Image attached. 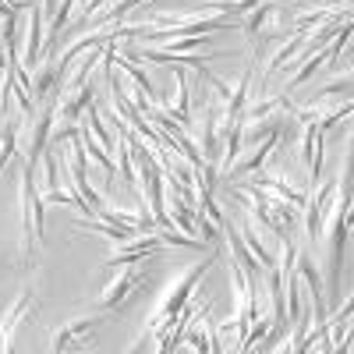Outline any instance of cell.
Returning <instances> with one entry per match:
<instances>
[{
    "label": "cell",
    "instance_id": "cell-23",
    "mask_svg": "<svg viewBox=\"0 0 354 354\" xmlns=\"http://www.w3.org/2000/svg\"><path fill=\"white\" fill-rule=\"evenodd\" d=\"M337 93H344V96L351 100V75H344L340 82H333V85H326V88H319V93L312 96V103H319V100H326V96H337Z\"/></svg>",
    "mask_w": 354,
    "mask_h": 354
},
{
    "label": "cell",
    "instance_id": "cell-8",
    "mask_svg": "<svg viewBox=\"0 0 354 354\" xmlns=\"http://www.w3.org/2000/svg\"><path fill=\"white\" fill-rule=\"evenodd\" d=\"M43 0H32L28 4V43H25V64L28 71H36L39 68V53H43Z\"/></svg>",
    "mask_w": 354,
    "mask_h": 354
},
{
    "label": "cell",
    "instance_id": "cell-9",
    "mask_svg": "<svg viewBox=\"0 0 354 354\" xmlns=\"http://www.w3.org/2000/svg\"><path fill=\"white\" fill-rule=\"evenodd\" d=\"M28 308H32V287H25L21 294H18V301L0 315V354L4 351H11V337H15V330H18V322L28 315Z\"/></svg>",
    "mask_w": 354,
    "mask_h": 354
},
{
    "label": "cell",
    "instance_id": "cell-19",
    "mask_svg": "<svg viewBox=\"0 0 354 354\" xmlns=\"http://www.w3.org/2000/svg\"><path fill=\"white\" fill-rule=\"evenodd\" d=\"M32 85H36V96L43 100V96H50L53 93V85H61V75H57V64H43V68H36V78H32Z\"/></svg>",
    "mask_w": 354,
    "mask_h": 354
},
{
    "label": "cell",
    "instance_id": "cell-11",
    "mask_svg": "<svg viewBox=\"0 0 354 354\" xmlns=\"http://www.w3.org/2000/svg\"><path fill=\"white\" fill-rule=\"evenodd\" d=\"M138 283H145V277H142V270H135V266H128V270L121 273V277H117L110 287H106V294H103V298H100V308L103 312H110V308H121L124 305V298H128V294L138 287Z\"/></svg>",
    "mask_w": 354,
    "mask_h": 354
},
{
    "label": "cell",
    "instance_id": "cell-25",
    "mask_svg": "<svg viewBox=\"0 0 354 354\" xmlns=\"http://www.w3.org/2000/svg\"><path fill=\"white\" fill-rule=\"evenodd\" d=\"M103 4H106V0H88V4H85V11L75 18V25H78V28H85V25H88V18H96V11H100Z\"/></svg>",
    "mask_w": 354,
    "mask_h": 354
},
{
    "label": "cell",
    "instance_id": "cell-22",
    "mask_svg": "<svg viewBox=\"0 0 354 354\" xmlns=\"http://www.w3.org/2000/svg\"><path fill=\"white\" fill-rule=\"evenodd\" d=\"M270 326H273V315H262L259 322L252 319V326H248V337H245V347H241V351H252V347H255L266 333H270Z\"/></svg>",
    "mask_w": 354,
    "mask_h": 354
},
{
    "label": "cell",
    "instance_id": "cell-14",
    "mask_svg": "<svg viewBox=\"0 0 354 354\" xmlns=\"http://www.w3.org/2000/svg\"><path fill=\"white\" fill-rule=\"evenodd\" d=\"M53 117H57V110H43V113H39V121H36V131H32V145H28V160H25V167H39L43 153L50 149V131H53Z\"/></svg>",
    "mask_w": 354,
    "mask_h": 354
},
{
    "label": "cell",
    "instance_id": "cell-7",
    "mask_svg": "<svg viewBox=\"0 0 354 354\" xmlns=\"http://www.w3.org/2000/svg\"><path fill=\"white\" fill-rule=\"evenodd\" d=\"M163 248V238L160 234H149V238H131V241H124L121 248L113 252V259L106 262V270H117V266H131V262H138L142 255H153V252H160Z\"/></svg>",
    "mask_w": 354,
    "mask_h": 354
},
{
    "label": "cell",
    "instance_id": "cell-16",
    "mask_svg": "<svg viewBox=\"0 0 354 354\" xmlns=\"http://www.w3.org/2000/svg\"><path fill=\"white\" fill-rule=\"evenodd\" d=\"M18 135H21V117L8 113L4 124H0V174H4V167L18 156Z\"/></svg>",
    "mask_w": 354,
    "mask_h": 354
},
{
    "label": "cell",
    "instance_id": "cell-3",
    "mask_svg": "<svg viewBox=\"0 0 354 354\" xmlns=\"http://www.w3.org/2000/svg\"><path fill=\"white\" fill-rule=\"evenodd\" d=\"M223 156V110L220 103H205L202 110V160L220 163Z\"/></svg>",
    "mask_w": 354,
    "mask_h": 354
},
{
    "label": "cell",
    "instance_id": "cell-21",
    "mask_svg": "<svg viewBox=\"0 0 354 354\" xmlns=\"http://www.w3.org/2000/svg\"><path fill=\"white\" fill-rule=\"evenodd\" d=\"M298 216H301V209H298V205H290V202H277L273 198V220L280 223V227H294V223H298Z\"/></svg>",
    "mask_w": 354,
    "mask_h": 354
},
{
    "label": "cell",
    "instance_id": "cell-13",
    "mask_svg": "<svg viewBox=\"0 0 354 354\" xmlns=\"http://www.w3.org/2000/svg\"><path fill=\"white\" fill-rule=\"evenodd\" d=\"M93 103V82H85L82 88H75V93L61 96V106H57V117H61V124H78L82 110Z\"/></svg>",
    "mask_w": 354,
    "mask_h": 354
},
{
    "label": "cell",
    "instance_id": "cell-4",
    "mask_svg": "<svg viewBox=\"0 0 354 354\" xmlns=\"http://www.w3.org/2000/svg\"><path fill=\"white\" fill-rule=\"evenodd\" d=\"M277 138H280V131H270L259 145H252V153L241 160V163H230L234 170H223L220 174V181L223 185H234V181H241V177H255L259 170H262V163H266V156L273 153V145H277Z\"/></svg>",
    "mask_w": 354,
    "mask_h": 354
},
{
    "label": "cell",
    "instance_id": "cell-26",
    "mask_svg": "<svg viewBox=\"0 0 354 354\" xmlns=\"http://www.w3.org/2000/svg\"><path fill=\"white\" fill-rule=\"evenodd\" d=\"M0 71H8V46H0Z\"/></svg>",
    "mask_w": 354,
    "mask_h": 354
},
{
    "label": "cell",
    "instance_id": "cell-6",
    "mask_svg": "<svg viewBox=\"0 0 354 354\" xmlns=\"http://www.w3.org/2000/svg\"><path fill=\"white\" fill-rule=\"evenodd\" d=\"M103 319H106V312H100V315H88V319H71V322H64L61 330H53V333H50V351H68L75 340H82V337L93 333Z\"/></svg>",
    "mask_w": 354,
    "mask_h": 354
},
{
    "label": "cell",
    "instance_id": "cell-18",
    "mask_svg": "<svg viewBox=\"0 0 354 354\" xmlns=\"http://www.w3.org/2000/svg\"><path fill=\"white\" fill-rule=\"evenodd\" d=\"M273 0H266V4H259V8H252V18L245 21V36H248V43H255L259 36H262V25L273 18Z\"/></svg>",
    "mask_w": 354,
    "mask_h": 354
},
{
    "label": "cell",
    "instance_id": "cell-10",
    "mask_svg": "<svg viewBox=\"0 0 354 354\" xmlns=\"http://www.w3.org/2000/svg\"><path fill=\"white\" fill-rule=\"evenodd\" d=\"M333 192H337V181H326V185H319L312 202H305V230H308V238L312 245L319 241V230H322V209L333 202Z\"/></svg>",
    "mask_w": 354,
    "mask_h": 354
},
{
    "label": "cell",
    "instance_id": "cell-1",
    "mask_svg": "<svg viewBox=\"0 0 354 354\" xmlns=\"http://www.w3.org/2000/svg\"><path fill=\"white\" fill-rule=\"evenodd\" d=\"M213 262H216V255H205L198 266H188L185 277L170 287V294L163 298V305L153 312V319H149V326H145V333H153V337H156V351H163V347H167V337H170V330H174L177 315H181V308L192 301L195 283H202V277L209 273V266H213Z\"/></svg>",
    "mask_w": 354,
    "mask_h": 354
},
{
    "label": "cell",
    "instance_id": "cell-24",
    "mask_svg": "<svg viewBox=\"0 0 354 354\" xmlns=\"http://www.w3.org/2000/svg\"><path fill=\"white\" fill-rule=\"evenodd\" d=\"M39 163H43V167H46V192H50V188H57V156H53V153H50V149H46V153H43V160H39Z\"/></svg>",
    "mask_w": 354,
    "mask_h": 354
},
{
    "label": "cell",
    "instance_id": "cell-20",
    "mask_svg": "<svg viewBox=\"0 0 354 354\" xmlns=\"http://www.w3.org/2000/svg\"><path fill=\"white\" fill-rule=\"evenodd\" d=\"M138 4H145V0H117V4L106 11V15H100V18H88V25H96V21H103V25H110V21H121L131 8H138ZM85 25V28H88Z\"/></svg>",
    "mask_w": 354,
    "mask_h": 354
},
{
    "label": "cell",
    "instance_id": "cell-17",
    "mask_svg": "<svg viewBox=\"0 0 354 354\" xmlns=\"http://www.w3.org/2000/svg\"><path fill=\"white\" fill-rule=\"evenodd\" d=\"M117 174H121V181L128 185V188H138L142 192V185H138V174H135V163H131V149H128V142L117 135Z\"/></svg>",
    "mask_w": 354,
    "mask_h": 354
},
{
    "label": "cell",
    "instance_id": "cell-27",
    "mask_svg": "<svg viewBox=\"0 0 354 354\" xmlns=\"http://www.w3.org/2000/svg\"><path fill=\"white\" fill-rule=\"evenodd\" d=\"M322 4H330V8H337V4H344V8H347V0H322Z\"/></svg>",
    "mask_w": 354,
    "mask_h": 354
},
{
    "label": "cell",
    "instance_id": "cell-5",
    "mask_svg": "<svg viewBox=\"0 0 354 354\" xmlns=\"http://www.w3.org/2000/svg\"><path fill=\"white\" fill-rule=\"evenodd\" d=\"M21 198L32 205V227H36V241H46V198L36 192V167L21 170Z\"/></svg>",
    "mask_w": 354,
    "mask_h": 354
},
{
    "label": "cell",
    "instance_id": "cell-2",
    "mask_svg": "<svg viewBox=\"0 0 354 354\" xmlns=\"http://www.w3.org/2000/svg\"><path fill=\"white\" fill-rule=\"evenodd\" d=\"M347 223H351V174H344V195L333 205V216L330 223L319 230V241L326 245L322 259H326V287L330 298L340 294V266H344V245H347Z\"/></svg>",
    "mask_w": 354,
    "mask_h": 354
},
{
    "label": "cell",
    "instance_id": "cell-12",
    "mask_svg": "<svg viewBox=\"0 0 354 354\" xmlns=\"http://www.w3.org/2000/svg\"><path fill=\"white\" fill-rule=\"evenodd\" d=\"M160 113H167L174 124H181V128H192L195 124V117H192V88H188V71L185 68H177V103L174 110L170 106H156Z\"/></svg>",
    "mask_w": 354,
    "mask_h": 354
},
{
    "label": "cell",
    "instance_id": "cell-15",
    "mask_svg": "<svg viewBox=\"0 0 354 354\" xmlns=\"http://www.w3.org/2000/svg\"><path fill=\"white\" fill-rule=\"evenodd\" d=\"M305 39H308V32H290V39H287V43L280 39L277 53L270 57V61H266V71H262V85H270V78H273V75H277V71H280V68H283V64L290 61V57H294V53H298V50L305 46Z\"/></svg>",
    "mask_w": 354,
    "mask_h": 354
}]
</instances>
